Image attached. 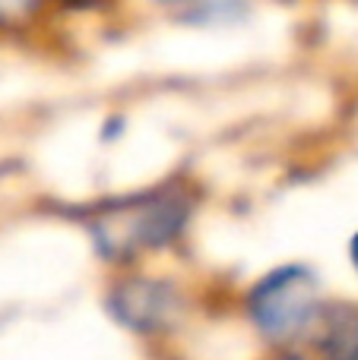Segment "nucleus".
<instances>
[{
	"mask_svg": "<svg viewBox=\"0 0 358 360\" xmlns=\"http://www.w3.org/2000/svg\"><path fill=\"white\" fill-rule=\"evenodd\" d=\"M251 316L276 342L304 335L321 319L317 278L302 266L276 269L251 291Z\"/></svg>",
	"mask_w": 358,
	"mask_h": 360,
	"instance_id": "f03ea898",
	"label": "nucleus"
},
{
	"mask_svg": "<svg viewBox=\"0 0 358 360\" xmlns=\"http://www.w3.org/2000/svg\"><path fill=\"white\" fill-rule=\"evenodd\" d=\"M111 307L133 329H159L175 310V291L159 281H130L114 294Z\"/></svg>",
	"mask_w": 358,
	"mask_h": 360,
	"instance_id": "7ed1b4c3",
	"label": "nucleus"
},
{
	"mask_svg": "<svg viewBox=\"0 0 358 360\" xmlns=\"http://www.w3.org/2000/svg\"><path fill=\"white\" fill-rule=\"evenodd\" d=\"M187 218V199L178 193H149V196L124 199L101 209L92 221L99 253L130 256L137 250L159 247L178 234Z\"/></svg>",
	"mask_w": 358,
	"mask_h": 360,
	"instance_id": "f257e3e1",
	"label": "nucleus"
},
{
	"mask_svg": "<svg viewBox=\"0 0 358 360\" xmlns=\"http://www.w3.org/2000/svg\"><path fill=\"white\" fill-rule=\"evenodd\" d=\"M317 348L323 360H358V307L336 304L321 313Z\"/></svg>",
	"mask_w": 358,
	"mask_h": 360,
	"instance_id": "20e7f679",
	"label": "nucleus"
},
{
	"mask_svg": "<svg viewBox=\"0 0 358 360\" xmlns=\"http://www.w3.org/2000/svg\"><path fill=\"white\" fill-rule=\"evenodd\" d=\"M23 6H25V0H0V13H16Z\"/></svg>",
	"mask_w": 358,
	"mask_h": 360,
	"instance_id": "39448f33",
	"label": "nucleus"
}]
</instances>
